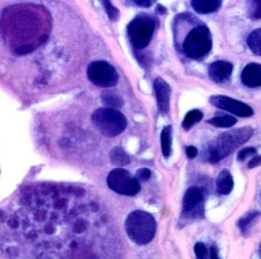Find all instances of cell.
<instances>
[{
	"mask_svg": "<svg viewBox=\"0 0 261 259\" xmlns=\"http://www.w3.org/2000/svg\"><path fill=\"white\" fill-rule=\"evenodd\" d=\"M112 245L101 204L82 187L34 184L0 209L6 259H111Z\"/></svg>",
	"mask_w": 261,
	"mask_h": 259,
	"instance_id": "cell-1",
	"label": "cell"
},
{
	"mask_svg": "<svg viewBox=\"0 0 261 259\" xmlns=\"http://www.w3.org/2000/svg\"><path fill=\"white\" fill-rule=\"evenodd\" d=\"M73 16L59 0L0 6V81L30 97L69 88L75 69Z\"/></svg>",
	"mask_w": 261,
	"mask_h": 259,
	"instance_id": "cell-2",
	"label": "cell"
},
{
	"mask_svg": "<svg viewBox=\"0 0 261 259\" xmlns=\"http://www.w3.org/2000/svg\"><path fill=\"white\" fill-rule=\"evenodd\" d=\"M253 135V128L244 126L221 134L209 144L204 156L211 162H217L233 152L239 146L246 143Z\"/></svg>",
	"mask_w": 261,
	"mask_h": 259,
	"instance_id": "cell-3",
	"label": "cell"
},
{
	"mask_svg": "<svg viewBox=\"0 0 261 259\" xmlns=\"http://www.w3.org/2000/svg\"><path fill=\"white\" fill-rule=\"evenodd\" d=\"M124 228L128 238L138 245L150 243L156 232L154 217L143 210L132 211L124 222Z\"/></svg>",
	"mask_w": 261,
	"mask_h": 259,
	"instance_id": "cell-4",
	"label": "cell"
},
{
	"mask_svg": "<svg viewBox=\"0 0 261 259\" xmlns=\"http://www.w3.org/2000/svg\"><path fill=\"white\" fill-rule=\"evenodd\" d=\"M94 126L106 137H115L121 134L126 126V118L115 108L101 107L96 109L91 115Z\"/></svg>",
	"mask_w": 261,
	"mask_h": 259,
	"instance_id": "cell-5",
	"label": "cell"
},
{
	"mask_svg": "<svg viewBox=\"0 0 261 259\" xmlns=\"http://www.w3.org/2000/svg\"><path fill=\"white\" fill-rule=\"evenodd\" d=\"M212 47V37L210 31L205 25H199L189 32L182 48L187 56L198 59L206 55Z\"/></svg>",
	"mask_w": 261,
	"mask_h": 259,
	"instance_id": "cell-6",
	"label": "cell"
},
{
	"mask_svg": "<svg viewBox=\"0 0 261 259\" xmlns=\"http://www.w3.org/2000/svg\"><path fill=\"white\" fill-rule=\"evenodd\" d=\"M155 30L153 18L147 14L136 16L127 27L129 40L134 47L138 49L145 48L149 45Z\"/></svg>",
	"mask_w": 261,
	"mask_h": 259,
	"instance_id": "cell-7",
	"label": "cell"
},
{
	"mask_svg": "<svg viewBox=\"0 0 261 259\" xmlns=\"http://www.w3.org/2000/svg\"><path fill=\"white\" fill-rule=\"evenodd\" d=\"M108 187L120 195L135 196L140 192V182L123 168L111 170L107 176Z\"/></svg>",
	"mask_w": 261,
	"mask_h": 259,
	"instance_id": "cell-8",
	"label": "cell"
},
{
	"mask_svg": "<svg viewBox=\"0 0 261 259\" xmlns=\"http://www.w3.org/2000/svg\"><path fill=\"white\" fill-rule=\"evenodd\" d=\"M88 79L97 87L110 88L117 84L118 74L116 69L106 61H94L87 68Z\"/></svg>",
	"mask_w": 261,
	"mask_h": 259,
	"instance_id": "cell-9",
	"label": "cell"
},
{
	"mask_svg": "<svg viewBox=\"0 0 261 259\" xmlns=\"http://www.w3.org/2000/svg\"><path fill=\"white\" fill-rule=\"evenodd\" d=\"M204 210V193L198 187H191L182 197V212L188 217L200 216Z\"/></svg>",
	"mask_w": 261,
	"mask_h": 259,
	"instance_id": "cell-10",
	"label": "cell"
},
{
	"mask_svg": "<svg viewBox=\"0 0 261 259\" xmlns=\"http://www.w3.org/2000/svg\"><path fill=\"white\" fill-rule=\"evenodd\" d=\"M210 103L220 109L226 110L241 117H248L253 114V109L244 102L223 95H214L210 98Z\"/></svg>",
	"mask_w": 261,
	"mask_h": 259,
	"instance_id": "cell-11",
	"label": "cell"
},
{
	"mask_svg": "<svg viewBox=\"0 0 261 259\" xmlns=\"http://www.w3.org/2000/svg\"><path fill=\"white\" fill-rule=\"evenodd\" d=\"M154 89H155L158 109L165 114L169 110V99H170V93H171L170 87L162 77L158 76L154 81Z\"/></svg>",
	"mask_w": 261,
	"mask_h": 259,
	"instance_id": "cell-12",
	"label": "cell"
},
{
	"mask_svg": "<svg viewBox=\"0 0 261 259\" xmlns=\"http://www.w3.org/2000/svg\"><path fill=\"white\" fill-rule=\"evenodd\" d=\"M242 81L250 88L261 86V64L255 62L247 64L242 71Z\"/></svg>",
	"mask_w": 261,
	"mask_h": 259,
	"instance_id": "cell-13",
	"label": "cell"
},
{
	"mask_svg": "<svg viewBox=\"0 0 261 259\" xmlns=\"http://www.w3.org/2000/svg\"><path fill=\"white\" fill-rule=\"evenodd\" d=\"M232 72V64L227 61H216L213 62L209 67V75L210 77L217 82V83H223L227 81Z\"/></svg>",
	"mask_w": 261,
	"mask_h": 259,
	"instance_id": "cell-14",
	"label": "cell"
},
{
	"mask_svg": "<svg viewBox=\"0 0 261 259\" xmlns=\"http://www.w3.org/2000/svg\"><path fill=\"white\" fill-rule=\"evenodd\" d=\"M233 189V179L227 169H223L217 176L216 190L221 195H228Z\"/></svg>",
	"mask_w": 261,
	"mask_h": 259,
	"instance_id": "cell-15",
	"label": "cell"
},
{
	"mask_svg": "<svg viewBox=\"0 0 261 259\" xmlns=\"http://www.w3.org/2000/svg\"><path fill=\"white\" fill-rule=\"evenodd\" d=\"M193 8L198 13H209L219 7V0H191Z\"/></svg>",
	"mask_w": 261,
	"mask_h": 259,
	"instance_id": "cell-16",
	"label": "cell"
},
{
	"mask_svg": "<svg viewBox=\"0 0 261 259\" xmlns=\"http://www.w3.org/2000/svg\"><path fill=\"white\" fill-rule=\"evenodd\" d=\"M110 162L116 166H124L130 162V158L127 153L119 146L114 147L109 153Z\"/></svg>",
	"mask_w": 261,
	"mask_h": 259,
	"instance_id": "cell-17",
	"label": "cell"
},
{
	"mask_svg": "<svg viewBox=\"0 0 261 259\" xmlns=\"http://www.w3.org/2000/svg\"><path fill=\"white\" fill-rule=\"evenodd\" d=\"M161 150L165 158H168L171 154V145H172V126H164L161 132Z\"/></svg>",
	"mask_w": 261,
	"mask_h": 259,
	"instance_id": "cell-18",
	"label": "cell"
},
{
	"mask_svg": "<svg viewBox=\"0 0 261 259\" xmlns=\"http://www.w3.org/2000/svg\"><path fill=\"white\" fill-rule=\"evenodd\" d=\"M101 101L103 104H105L107 107H111V108H117V107H121L123 104V101L121 99V97L119 95H117L114 92H104L101 95Z\"/></svg>",
	"mask_w": 261,
	"mask_h": 259,
	"instance_id": "cell-19",
	"label": "cell"
},
{
	"mask_svg": "<svg viewBox=\"0 0 261 259\" xmlns=\"http://www.w3.org/2000/svg\"><path fill=\"white\" fill-rule=\"evenodd\" d=\"M247 43L252 52H254L257 55H261V29L253 31L249 35Z\"/></svg>",
	"mask_w": 261,
	"mask_h": 259,
	"instance_id": "cell-20",
	"label": "cell"
},
{
	"mask_svg": "<svg viewBox=\"0 0 261 259\" xmlns=\"http://www.w3.org/2000/svg\"><path fill=\"white\" fill-rule=\"evenodd\" d=\"M202 118H203V113L200 110H198V109L191 110L185 116V118H184V120L181 122V126L186 131H189L194 124L198 123Z\"/></svg>",
	"mask_w": 261,
	"mask_h": 259,
	"instance_id": "cell-21",
	"label": "cell"
},
{
	"mask_svg": "<svg viewBox=\"0 0 261 259\" xmlns=\"http://www.w3.org/2000/svg\"><path fill=\"white\" fill-rule=\"evenodd\" d=\"M207 122L214 126H218V127H230L233 124H236L237 119L232 115L225 114V115L215 116V117L209 119Z\"/></svg>",
	"mask_w": 261,
	"mask_h": 259,
	"instance_id": "cell-22",
	"label": "cell"
},
{
	"mask_svg": "<svg viewBox=\"0 0 261 259\" xmlns=\"http://www.w3.org/2000/svg\"><path fill=\"white\" fill-rule=\"evenodd\" d=\"M248 14L255 19L261 18V0H247Z\"/></svg>",
	"mask_w": 261,
	"mask_h": 259,
	"instance_id": "cell-23",
	"label": "cell"
},
{
	"mask_svg": "<svg viewBox=\"0 0 261 259\" xmlns=\"http://www.w3.org/2000/svg\"><path fill=\"white\" fill-rule=\"evenodd\" d=\"M258 215H259V212H257V211H251V212L247 213L245 216H243L242 218H240V220H239V222H238L240 229H241L243 232H245V230L248 228L249 224H250Z\"/></svg>",
	"mask_w": 261,
	"mask_h": 259,
	"instance_id": "cell-24",
	"label": "cell"
},
{
	"mask_svg": "<svg viewBox=\"0 0 261 259\" xmlns=\"http://www.w3.org/2000/svg\"><path fill=\"white\" fill-rule=\"evenodd\" d=\"M101 2H102L103 6H104V8L106 10V13H107L108 17L111 20L115 21L118 18V16H119V11L117 10V8L114 7L109 0H101Z\"/></svg>",
	"mask_w": 261,
	"mask_h": 259,
	"instance_id": "cell-25",
	"label": "cell"
},
{
	"mask_svg": "<svg viewBox=\"0 0 261 259\" xmlns=\"http://www.w3.org/2000/svg\"><path fill=\"white\" fill-rule=\"evenodd\" d=\"M256 152H257L256 148H254V147H246V148L242 149V150L239 152L237 158H238L239 161H244V160H245L246 158H248L249 156L256 154Z\"/></svg>",
	"mask_w": 261,
	"mask_h": 259,
	"instance_id": "cell-26",
	"label": "cell"
},
{
	"mask_svg": "<svg viewBox=\"0 0 261 259\" xmlns=\"http://www.w3.org/2000/svg\"><path fill=\"white\" fill-rule=\"evenodd\" d=\"M194 251L197 259H205L207 255V249L203 243H197L194 247Z\"/></svg>",
	"mask_w": 261,
	"mask_h": 259,
	"instance_id": "cell-27",
	"label": "cell"
},
{
	"mask_svg": "<svg viewBox=\"0 0 261 259\" xmlns=\"http://www.w3.org/2000/svg\"><path fill=\"white\" fill-rule=\"evenodd\" d=\"M151 176V170L149 168H140L136 173V178L140 182H146Z\"/></svg>",
	"mask_w": 261,
	"mask_h": 259,
	"instance_id": "cell-28",
	"label": "cell"
},
{
	"mask_svg": "<svg viewBox=\"0 0 261 259\" xmlns=\"http://www.w3.org/2000/svg\"><path fill=\"white\" fill-rule=\"evenodd\" d=\"M259 165H261V155H256V156H254V157L249 161V163H248V166H249L250 168H254V167H257V166H259Z\"/></svg>",
	"mask_w": 261,
	"mask_h": 259,
	"instance_id": "cell-29",
	"label": "cell"
},
{
	"mask_svg": "<svg viewBox=\"0 0 261 259\" xmlns=\"http://www.w3.org/2000/svg\"><path fill=\"white\" fill-rule=\"evenodd\" d=\"M186 153H187V156L192 159L198 155V149L195 146H189L186 149Z\"/></svg>",
	"mask_w": 261,
	"mask_h": 259,
	"instance_id": "cell-30",
	"label": "cell"
},
{
	"mask_svg": "<svg viewBox=\"0 0 261 259\" xmlns=\"http://www.w3.org/2000/svg\"><path fill=\"white\" fill-rule=\"evenodd\" d=\"M135 3L142 7H149L151 6L156 0H134Z\"/></svg>",
	"mask_w": 261,
	"mask_h": 259,
	"instance_id": "cell-31",
	"label": "cell"
},
{
	"mask_svg": "<svg viewBox=\"0 0 261 259\" xmlns=\"http://www.w3.org/2000/svg\"><path fill=\"white\" fill-rule=\"evenodd\" d=\"M210 259H220L217 253V249L214 246H212L210 249Z\"/></svg>",
	"mask_w": 261,
	"mask_h": 259,
	"instance_id": "cell-32",
	"label": "cell"
},
{
	"mask_svg": "<svg viewBox=\"0 0 261 259\" xmlns=\"http://www.w3.org/2000/svg\"><path fill=\"white\" fill-rule=\"evenodd\" d=\"M165 11H166V10H165V9H164V7H163V6H161V5H160V6H158V7H157V9H156V12H159V13H164Z\"/></svg>",
	"mask_w": 261,
	"mask_h": 259,
	"instance_id": "cell-33",
	"label": "cell"
},
{
	"mask_svg": "<svg viewBox=\"0 0 261 259\" xmlns=\"http://www.w3.org/2000/svg\"><path fill=\"white\" fill-rule=\"evenodd\" d=\"M260 257H261V247H260Z\"/></svg>",
	"mask_w": 261,
	"mask_h": 259,
	"instance_id": "cell-34",
	"label": "cell"
}]
</instances>
